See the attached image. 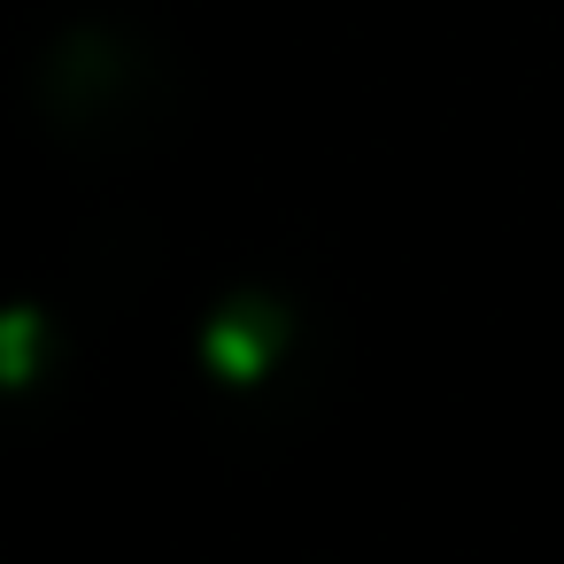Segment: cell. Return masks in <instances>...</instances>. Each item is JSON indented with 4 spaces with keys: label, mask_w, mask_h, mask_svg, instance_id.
I'll return each mask as SVG.
<instances>
[]
</instances>
